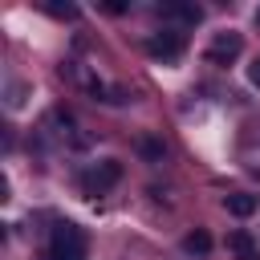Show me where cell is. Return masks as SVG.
Returning <instances> with one entry per match:
<instances>
[{"mask_svg": "<svg viewBox=\"0 0 260 260\" xmlns=\"http://www.w3.org/2000/svg\"><path fill=\"white\" fill-rule=\"evenodd\" d=\"M118 179H122V162L118 158H106V162H93V167L81 171V191L85 195H106Z\"/></svg>", "mask_w": 260, "mask_h": 260, "instance_id": "7a4b0ae2", "label": "cell"}, {"mask_svg": "<svg viewBox=\"0 0 260 260\" xmlns=\"http://www.w3.org/2000/svg\"><path fill=\"white\" fill-rule=\"evenodd\" d=\"M183 248H187V252H199V256H203V252L211 248V236H207V232H191V236L183 240Z\"/></svg>", "mask_w": 260, "mask_h": 260, "instance_id": "ba28073f", "label": "cell"}, {"mask_svg": "<svg viewBox=\"0 0 260 260\" xmlns=\"http://www.w3.org/2000/svg\"><path fill=\"white\" fill-rule=\"evenodd\" d=\"M89 256V244H85V232L77 223H57L53 236H49V252L45 260H85Z\"/></svg>", "mask_w": 260, "mask_h": 260, "instance_id": "6da1fadb", "label": "cell"}, {"mask_svg": "<svg viewBox=\"0 0 260 260\" xmlns=\"http://www.w3.org/2000/svg\"><path fill=\"white\" fill-rule=\"evenodd\" d=\"M228 252H236L240 260H256V244L248 232H228Z\"/></svg>", "mask_w": 260, "mask_h": 260, "instance_id": "52a82bcc", "label": "cell"}, {"mask_svg": "<svg viewBox=\"0 0 260 260\" xmlns=\"http://www.w3.org/2000/svg\"><path fill=\"white\" fill-rule=\"evenodd\" d=\"M183 49H187V37H183V32H175V28H167V32H154V37L146 41V53H150L154 61H162V65L179 61V57H183Z\"/></svg>", "mask_w": 260, "mask_h": 260, "instance_id": "3957f363", "label": "cell"}, {"mask_svg": "<svg viewBox=\"0 0 260 260\" xmlns=\"http://www.w3.org/2000/svg\"><path fill=\"white\" fill-rule=\"evenodd\" d=\"M162 20H179V24H199L203 8L199 4H162Z\"/></svg>", "mask_w": 260, "mask_h": 260, "instance_id": "8992f818", "label": "cell"}, {"mask_svg": "<svg viewBox=\"0 0 260 260\" xmlns=\"http://www.w3.org/2000/svg\"><path fill=\"white\" fill-rule=\"evenodd\" d=\"M240 53H244V37H240L236 28L215 32V37H211V45H207V61H211V65H232Z\"/></svg>", "mask_w": 260, "mask_h": 260, "instance_id": "277c9868", "label": "cell"}, {"mask_svg": "<svg viewBox=\"0 0 260 260\" xmlns=\"http://www.w3.org/2000/svg\"><path fill=\"white\" fill-rule=\"evenodd\" d=\"M256 24H260V8H256Z\"/></svg>", "mask_w": 260, "mask_h": 260, "instance_id": "30bf717a", "label": "cell"}, {"mask_svg": "<svg viewBox=\"0 0 260 260\" xmlns=\"http://www.w3.org/2000/svg\"><path fill=\"white\" fill-rule=\"evenodd\" d=\"M223 207H228V215L248 219V215L260 207V199H256V195H248V191H236V195H223Z\"/></svg>", "mask_w": 260, "mask_h": 260, "instance_id": "5b68a950", "label": "cell"}, {"mask_svg": "<svg viewBox=\"0 0 260 260\" xmlns=\"http://www.w3.org/2000/svg\"><path fill=\"white\" fill-rule=\"evenodd\" d=\"M248 81L260 89V57H252V65H248Z\"/></svg>", "mask_w": 260, "mask_h": 260, "instance_id": "9c48e42d", "label": "cell"}]
</instances>
